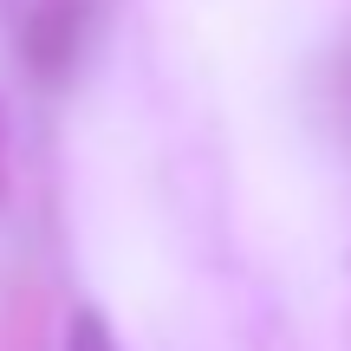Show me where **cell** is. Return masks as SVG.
<instances>
[{
	"label": "cell",
	"mask_w": 351,
	"mask_h": 351,
	"mask_svg": "<svg viewBox=\"0 0 351 351\" xmlns=\"http://www.w3.org/2000/svg\"><path fill=\"white\" fill-rule=\"evenodd\" d=\"M65 351H117V339L104 332V319H98V313H78V319H72V339H65Z\"/></svg>",
	"instance_id": "6da1fadb"
}]
</instances>
